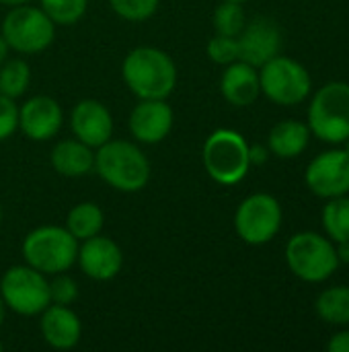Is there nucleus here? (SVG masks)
<instances>
[{
  "instance_id": "obj_19",
  "label": "nucleus",
  "mask_w": 349,
  "mask_h": 352,
  "mask_svg": "<svg viewBox=\"0 0 349 352\" xmlns=\"http://www.w3.org/2000/svg\"><path fill=\"white\" fill-rule=\"evenodd\" d=\"M51 165L64 177H82L95 169V153L78 138L62 140L51 151Z\"/></svg>"
},
{
  "instance_id": "obj_37",
  "label": "nucleus",
  "mask_w": 349,
  "mask_h": 352,
  "mask_svg": "<svg viewBox=\"0 0 349 352\" xmlns=\"http://www.w3.org/2000/svg\"><path fill=\"white\" fill-rule=\"evenodd\" d=\"M344 142H346V148H344V151H348V153H349V138H348V140H344Z\"/></svg>"
},
{
  "instance_id": "obj_28",
  "label": "nucleus",
  "mask_w": 349,
  "mask_h": 352,
  "mask_svg": "<svg viewBox=\"0 0 349 352\" xmlns=\"http://www.w3.org/2000/svg\"><path fill=\"white\" fill-rule=\"evenodd\" d=\"M208 56L212 62L228 66L232 62L239 60V41L237 37H228V35H214L208 43Z\"/></svg>"
},
{
  "instance_id": "obj_20",
  "label": "nucleus",
  "mask_w": 349,
  "mask_h": 352,
  "mask_svg": "<svg viewBox=\"0 0 349 352\" xmlns=\"http://www.w3.org/2000/svg\"><path fill=\"white\" fill-rule=\"evenodd\" d=\"M311 128L298 120H284L269 132V151L280 159H294L309 146Z\"/></svg>"
},
{
  "instance_id": "obj_29",
  "label": "nucleus",
  "mask_w": 349,
  "mask_h": 352,
  "mask_svg": "<svg viewBox=\"0 0 349 352\" xmlns=\"http://www.w3.org/2000/svg\"><path fill=\"white\" fill-rule=\"evenodd\" d=\"M49 299L56 305H70L78 299V285L68 274L60 272L49 283Z\"/></svg>"
},
{
  "instance_id": "obj_33",
  "label": "nucleus",
  "mask_w": 349,
  "mask_h": 352,
  "mask_svg": "<svg viewBox=\"0 0 349 352\" xmlns=\"http://www.w3.org/2000/svg\"><path fill=\"white\" fill-rule=\"evenodd\" d=\"M8 50H10V47H8L6 39H4V37L0 35V64H2V62H4V60L8 58Z\"/></svg>"
},
{
  "instance_id": "obj_7",
  "label": "nucleus",
  "mask_w": 349,
  "mask_h": 352,
  "mask_svg": "<svg viewBox=\"0 0 349 352\" xmlns=\"http://www.w3.org/2000/svg\"><path fill=\"white\" fill-rule=\"evenodd\" d=\"M0 35L10 50L19 54H37L53 41L56 23L41 8L19 4L4 16Z\"/></svg>"
},
{
  "instance_id": "obj_24",
  "label": "nucleus",
  "mask_w": 349,
  "mask_h": 352,
  "mask_svg": "<svg viewBox=\"0 0 349 352\" xmlns=\"http://www.w3.org/2000/svg\"><path fill=\"white\" fill-rule=\"evenodd\" d=\"M323 225L327 235L337 243H349V198H331L323 208Z\"/></svg>"
},
{
  "instance_id": "obj_38",
  "label": "nucleus",
  "mask_w": 349,
  "mask_h": 352,
  "mask_svg": "<svg viewBox=\"0 0 349 352\" xmlns=\"http://www.w3.org/2000/svg\"><path fill=\"white\" fill-rule=\"evenodd\" d=\"M230 2H239V4H243V2H247V0H230Z\"/></svg>"
},
{
  "instance_id": "obj_31",
  "label": "nucleus",
  "mask_w": 349,
  "mask_h": 352,
  "mask_svg": "<svg viewBox=\"0 0 349 352\" xmlns=\"http://www.w3.org/2000/svg\"><path fill=\"white\" fill-rule=\"evenodd\" d=\"M331 352H349V332H339L329 340Z\"/></svg>"
},
{
  "instance_id": "obj_39",
  "label": "nucleus",
  "mask_w": 349,
  "mask_h": 352,
  "mask_svg": "<svg viewBox=\"0 0 349 352\" xmlns=\"http://www.w3.org/2000/svg\"><path fill=\"white\" fill-rule=\"evenodd\" d=\"M0 223H2V206H0Z\"/></svg>"
},
{
  "instance_id": "obj_3",
  "label": "nucleus",
  "mask_w": 349,
  "mask_h": 352,
  "mask_svg": "<svg viewBox=\"0 0 349 352\" xmlns=\"http://www.w3.org/2000/svg\"><path fill=\"white\" fill-rule=\"evenodd\" d=\"M78 254V239L66 227H37L23 241L27 264L43 274L66 272Z\"/></svg>"
},
{
  "instance_id": "obj_2",
  "label": "nucleus",
  "mask_w": 349,
  "mask_h": 352,
  "mask_svg": "<svg viewBox=\"0 0 349 352\" xmlns=\"http://www.w3.org/2000/svg\"><path fill=\"white\" fill-rule=\"evenodd\" d=\"M95 171L119 192H140L150 179L146 155L128 140H107L95 153Z\"/></svg>"
},
{
  "instance_id": "obj_15",
  "label": "nucleus",
  "mask_w": 349,
  "mask_h": 352,
  "mask_svg": "<svg viewBox=\"0 0 349 352\" xmlns=\"http://www.w3.org/2000/svg\"><path fill=\"white\" fill-rule=\"evenodd\" d=\"M76 260L82 272L93 280H111L119 274L123 264V254L119 245L103 235H95L78 245Z\"/></svg>"
},
{
  "instance_id": "obj_25",
  "label": "nucleus",
  "mask_w": 349,
  "mask_h": 352,
  "mask_svg": "<svg viewBox=\"0 0 349 352\" xmlns=\"http://www.w3.org/2000/svg\"><path fill=\"white\" fill-rule=\"evenodd\" d=\"M214 29L218 35H228V37H239L243 27L247 25L245 10L239 2L224 0L216 10H214Z\"/></svg>"
},
{
  "instance_id": "obj_27",
  "label": "nucleus",
  "mask_w": 349,
  "mask_h": 352,
  "mask_svg": "<svg viewBox=\"0 0 349 352\" xmlns=\"http://www.w3.org/2000/svg\"><path fill=\"white\" fill-rule=\"evenodd\" d=\"M109 4L125 21H146L158 8V0H109Z\"/></svg>"
},
{
  "instance_id": "obj_23",
  "label": "nucleus",
  "mask_w": 349,
  "mask_h": 352,
  "mask_svg": "<svg viewBox=\"0 0 349 352\" xmlns=\"http://www.w3.org/2000/svg\"><path fill=\"white\" fill-rule=\"evenodd\" d=\"M31 82V68L25 60H4L0 64V95L16 99L21 97Z\"/></svg>"
},
{
  "instance_id": "obj_12",
  "label": "nucleus",
  "mask_w": 349,
  "mask_h": 352,
  "mask_svg": "<svg viewBox=\"0 0 349 352\" xmlns=\"http://www.w3.org/2000/svg\"><path fill=\"white\" fill-rule=\"evenodd\" d=\"M237 41H239V60L255 68H261L265 62H269L280 54L282 31L272 19L257 16L243 27Z\"/></svg>"
},
{
  "instance_id": "obj_11",
  "label": "nucleus",
  "mask_w": 349,
  "mask_h": 352,
  "mask_svg": "<svg viewBox=\"0 0 349 352\" xmlns=\"http://www.w3.org/2000/svg\"><path fill=\"white\" fill-rule=\"evenodd\" d=\"M306 186L319 198H337L349 194V153L327 151L315 157L306 169Z\"/></svg>"
},
{
  "instance_id": "obj_18",
  "label": "nucleus",
  "mask_w": 349,
  "mask_h": 352,
  "mask_svg": "<svg viewBox=\"0 0 349 352\" xmlns=\"http://www.w3.org/2000/svg\"><path fill=\"white\" fill-rule=\"evenodd\" d=\"M220 89L224 99L234 105V107H247L251 105L259 93H261V85H259V72L255 66L237 60L232 64L226 66L222 80H220Z\"/></svg>"
},
{
  "instance_id": "obj_21",
  "label": "nucleus",
  "mask_w": 349,
  "mask_h": 352,
  "mask_svg": "<svg viewBox=\"0 0 349 352\" xmlns=\"http://www.w3.org/2000/svg\"><path fill=\"white\" fill-rule=\"evenodd\" d=\"M105 223L103 210L95 204V202H80L76 204L66 219V229L78 239L84 241L88 237H95L101 233Z\"/></svg>"
},
{
  "instance_id": "obj_5",
  "label": "nucleus",
  "mask_w": 349,
  "mask_h": 352,
  "mask_svg": "<svg viewBox=\"0 0 349 352\" xmlns=\"http://www.w3.org/2000/svg\"><path fill=\"white\" fill-rule=\"evenodd\" d=\"M202 159L208 175L222 186L239 184L247 175L251 165L247 140L239 132L224 128L208 136Z\"/></svg>"
},
{
  "instance_id": "obj_35",
  "label": "nucleus",
  "mask_w": 349,
  "mask_h": 352,
  "mask_svg": "<svg viewBox=\"0 0 349 352\" xmlns=\"http://www.w3.org/2000/svg\"><path fill=\"white\" fill-rule=\"evenodd\" d=\"M4 318H6V303H4V299L0 297V326L4 324Z\"/></svg>"
},
{
  "instance_id": "obj_14",
  "label": "nucleus",
  "mask_w": 349,
  "mask_h": 352,
  "mask_svg": "<svg viewBox=\"0 0 349 352\" xmlns=\"http://www.w3.org/2000/svg\"><path fill=\"white\" fill-rule=\"evenodd\" d=\"M70 126L74 136L91 148H99L113 136V118L97 99L78 101L70 113Z\"/></svg>"
},
{
  "instance_id": "obj_34",
  "label": "nucleus",
  "mask_w": 349,
  "mask_h": 352,
  "mask_svg": "<svg viewBox=\"0 0 349 352\" xmlns=\"http://www.w3.org/2000/svg\"><path fill=\"white\" fill-rule=\"evenodd\" d=\"M337 256H339V260H344V262H349V243H339Z\"/></svg>"
},
{
  "instance_id": "obj_26",
  "label": "nucleus",
  "mask_w": 349,
  "mask_h": 352,
  "mask_svg": "<svg viewBox=\"0 0 349 352\" xmlns=\"http://www.w3.org/2000/svg\"><path fill=\"white\" fill-rule=\"evenodd\" d=\"M41 10L56 23V25H74L78 23L84 12L88 0H39Z\"/></svg>"
},
{
  "instance_id": "obj_22",
  "label": "nucleus",
  "mask_w": 349,
  "mask_h": 352,
  "mask_svg": "<svg viewBox=\"0 0 349 352\" xmlns=\"http://www.w3.org/2000/svg\"><path fill=\"white\" fill-rule=\"evenodd\" d=\"M315 307L323 322L346 326L349 324V287H331L323 291Z\"/></svg>"
},
{
  "instance_id": "obj_16",
  "label": "nucleus",
  "mask_w": 349,
  "mask_h": 352,
  "mask_svg": "<svg viewBox=\"0 0 349 352\" xmlns=\"http://www.w3.org/2000/svg\"><path fill=\"white\" fill-rule=\"evenodd\" d=\"M128 126L136 140L156 144L165 140L173 128V109L165 99H140L130 113Z\"/></svg>"
},
{
  "instance_id": "obj_6",
  "label": "nucleus",
  "mask_w": 349,
  "mask_h": 352,
  "mask_svg": "<svg viewBox=\"0 0 349 352\" xmlns=\"http://www.w3.org/2000/svg\"><path fill=\"white\" fill-rule=\"evenodd\" d=\"M286 262L290 270L306 283H323L331 278L339 266L337 250L319 233H296L286 245Z\"/></svg>"
},
{
  "instance_id": "obj_1",
  "label": "nucleus",
  "mask_w": 349,
  "mask_h": 352,
  "mask_svg": "<svg viewBox=\"0 0 349 352\" xmlns=\"http://www.w3.org/2000/svg\"><path fill=\"white\" fill-rule=\"evenodd\" d=\"M128 89L140 99H167L177 85V68L171 56L158 47L132 50L121 66Z\"/></svg>"
},
{
  "instance_id": "obj_8",
  "label": "nucleus",
  "mask_w": 349,
  "mask_h": 352,
  "mask_svg": "<svg viewBox=\"0 0 349 352\" xmlns=\"http://www.w3.org/2000/svg\"><path fill=\"white\" fill-rule=\"evenodd\" d=\"M261 93L278 105H298L311 93V74L309 70L286 56H276L265 62L259 70Z\"/></svg>"
},
{
  "instance_id": "obj_13",
  "label": "nucleus",
  "mask_w": 349,
  "mask_h": 352,
  "mask_svg": "<svg viewBox=\"0 0 349 352\" xmlns=\"http://www.w3.org/2000/svg\"><path fill=\"white\" fill-rule=\"evenodd\" d=\"M62 107L56 99L47 95H37L25 101L19 109V128L23 134L35 142H45L53 138L62 126Z\"/></svg>"
},
{
  "instance_id": "obj_40",
  "label": "nucleus",
  "mask_w": 349,
  "mask_h": 352,
  "mask_svg": "<svg viewBox=\"0 0 349 352\" xmlns=\"http://www.w3.org/2000/svg\"><path fill=\"white\" fill-rule=\"evenodd\" d=\"M0 351H2V342H0Z\"/></svg>"
},
{
  "instance_id": "obj_32",
  "label": "nucleus",
  "mask_w": 349,
  "mask_h": 352,
  "mask_svg": "<svg viewBox=\"0 0 349 352\" xmlns=\"http://www.w3.org/2000/svg\"><path fill=\"white\" fill-rule=\"evenodd\" d=\"M249 161H251V165L255 163V165H263L265 161H267V148L265 146H249Z\"/></svg>"
},
{
  "instance_id": "obj_36",
  "label": "nucleus",
  "mask_w": 349,
  "mask_h": 352,
  "mask_svg": "<svg viewBox=\"0 0 349 352\" xmlns=\"http://www.w3.org/2000/svg\"><path fill=\"white\" fill-rule=\"evenodd\" d=\"M2 4H8V6H19V4H27L31 0H0Z\"/></svg>"
},
{
  "instance_id": "obj_17",
  "label": "nucleus",
  "mask_w": 349,
  "mask_h": 352,
  "mask_svg": "<svg viewBox=\"0 0 349 352\" xmlns=\"http://www.w3.org/2000/svg\"><path fill=\"white\" fill-rule=\"evenodd\" d=\"M82 324L70 305H47L41 318V336L43 340L58 351L74 349L80 340Z\"/></svg>"
},
{
  "instance_id": "obj_30",
  "label": "nucleus",
  "mask_w": 349,
  "mask_h": 352,
  "mask_svg": "<svg viewBox=\"0 0 349 352\" xmlns=\"http://www.w3.org/2000/svg\"><path fill=\"white\" fill-rule=\"evenodd\" d=\"M19 128V107L14 99L0 95V142L10 138Z\"/></svg>"
},
{
  "instance_id": "obj_10",
  "label": "nucleus",
  "mask_w": 349,
  "mask_h": 352,
  "mask_svg": "<svg viewBox=\"0 0 349 352\" xmlns=\"http://www.w3.org/2000/svg\"><path fill=\"white\" fill-rule=\"evenodd\" d=\"M282 227V206L269 194H253L241 202L234 214V229L249 245L272 241Z\"/></svg>"
},
{
  "instance_id": "obj_9",
  "label": "nucleus",
  "mask_w": 349,
  "mask_h": 352,
  "mask_svg": "<svg viewBox=\"0 0 349 352\" xmlns=\"http://www.w3.org/2000/svg\"><path fill=\"white\" fill-rule=\"evenodd\" d=\"M0 297L19 316H37L49 303V283L45 274L27 266H12L0 280Z\"/></svg>"
},
{
  "instance_id": "obj_4",
  "label": "nucleus",
  "mask_w": 349,
  "mask_h": 352,
  "mask_svg": "<svg viewBox=\"0 0 349 352\" xmlns=\"http://www.w3.org/2000/svg\"><path fill=\"white\" fill-rule=\"evenodd\" d=\"M311 132L325 140L339 144L349 138V85L341 80L321 87L309 107Z\"/></svg>"
}]
</instances>
